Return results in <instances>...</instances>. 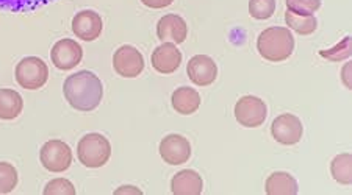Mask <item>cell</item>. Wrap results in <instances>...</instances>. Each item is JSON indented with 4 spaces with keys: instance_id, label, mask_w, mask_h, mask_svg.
<instances>
[{
    "instance_id": "cell-1",
    "label": "cell",
    "mask_w": 352,
    "mask_h": 195,
    "mask_svg": "<svg viewBox=\"0 0 352 195\" xmlns=\"http://www.w3.org/2000/svg\"><path fill=\"white\" fill-rule=\"evenodd\" d=\"M63 94L74 110L94 111L104 99V84L91 71H78L65 80Z\"/></svg>"
},
{
    "instance_id": "cell-2",
    "label": "cell",
    "mask_w": 352,
    "mask_h": 195,
    "mask_svg": "<svg viewBox=\"0 0 352 195\" xmlns=\"http://www.w3.org/2000/svg\"><path fill=\"white\" fill-rule=\"evenodd\" d=\"M257 50L266 61L282 62L288 60L294 51L292 30L285 27H268L258 34Z\"/></svg>"
},
{
    "instance_id": "cell-3",
    "label": "cell",
    "mask_w": 352,
    "mask_h": 195,
    "mask_svg": "<svg viewBox=\"0 0 352 195\" xmlns=\"http://www.w3.org/2000/svg\"><path fill=\"white\" fill-rule=\"evenodd\" d=\"M77 158L85 168L99 169L110 161L111 144L104 135H85L77 146Z\"/></svg>"
},
{
    "instance_id": "cell-4",
    "label": "cell",
    "mask_w": 352,
    "mask_h": 195,
    "mask_svg": "<svg viewBox=\"0 0 352 195\" xmlns=\"http://www.w3.org/2000/svg\"><path fill=\"white\" fill-rule=\"evenodd\" d=\"M14 77L21 88L27 91H36L47 83L49 67L38 56H25L16 66Z\"/></svg>"
},
{
    "instance_id": "cell-5",
    "label": "cell",
    "mask_w": 352,
    "mask_h": 195,
    "mask_svg": "<svg viewBox=\"0 0 352 195\" xmlns=\"http://www.w3.org/2000/svg\"><path fill=\"white\" fill-rule=\"evenodd\" d=\"M236 122L246 128H258L268 117V106L257 95H243L235 103Z\"/></svg>"
},
{
    "instance_id": "cell-6",
    "label": "cell",
    "mask_w": 352,
    "mask_h": 195,
    "mask_svg": "<svg viewBox=\"0 0 352 195\" xmlns=\"http://www.w3.org/2000/svg\"><path fill=\"white\" fill-rule=\"evenodd\" d=\"M72 150L66 142L60 139H50L45 142L39 152V159L45 170L60 174L66 172L72 164Z\"/></svg>"
},
{
    "instance_id": "cell-7",
    "label": "cell",
    "mask_w": 352,
    "mask_h": 195,
    "mask_svg": "<svg viewBox=\"0 0 352 195\" xmlns=\"http://www.w3.org/2000/svg\"><path fill=\"white\" fill-rule=\"evenodd\" d=\"M304 125L298 116L292 113H283L271 124V136L280 146H296L302 139Z\"/></svg>"
},
{
    "instance_id": "cell-8",
    "label": "cell",
    "mask_w": 352,
    "mask_h": 195,
    "mask_svg": "<svg viewBox=\"0 0 352 195\" xmlns=\"http://www.w3.org/2000/svg\"><path fill=\"white\" fill-rule=\"evenodd\" d=\"M113 69L124 78H136L144 71V56L133 45H121L113 55Z\"/></svg>"
},
{
    "instance_id": "cell-9",
    "label": "cell",
    "mask_w": 352,
    "mask_h": 195,
    "mask_svg": "<svg viewBox=\"0 0 352 195\" xmlns=\"http://www.w3.org/2000/svg\"><path fill=\"white\" fill-rule=\"evenodd\" d=\"M83 49L82 45L71 38L60 39L50 49V60L58 71H72L82 62Z\"/></svg>"
},
{
    "instance_id": "cell-10",
    "label": "cell",
    "mask_w": 352,
    "mask_h": 195,
    "mask_svg": "<svg viewBox=\"0 0 352 195\" xmlns=\"http://www.w3.org/2000/svg\"><path fill=\"white\" fill-rule=\"evenodd\" d=\"M158 152L166 164L182 165L191 158V144L185 136L171 133L163 137Z\"/></svg>"
},
{
    "instance_id": "cell-11",
    "label": "cell",
    "mask_w": 352,
    "mask_h": 195,
    "mask_svg": "<svg viewBox=\"0 0 352 195\" xmlns=\"http://www.w3.org/2000/svg\"><path fill=\"white\" fill-rule=\"evenodd\" d=\"M72 33L78 39L85 43H93L100 38L102 30H104V22L99 13L93 10H82L74 16L72 19Z\"/></svg>"
},
{
    "instance_id": "cell-12",
    "label": "cell",
    "mask_w": 352,
    "mask_h": 195,
    "mask_svg": "<svg viewBox=\"0 0 352 195\" xmlns=\"http://www.w3.org/2000/svg\"><path fill=\"white\" fill-rule=\"evenodd\" d=\"M186 73L196 86H210L218 78V66L208 55H195L188 61Z\"/></svg>"
},
{
    "instance_id": "cell-13",
    "label": "cell",
    "mask_w": 352,
    "mask_h": 195,
    "mask_svg": "<svg viewBox=\"0 0 352 195\" xmlns=\"http://www.w3.org/2000/svg\"><path fill=\"white\" fill-rule=\"evenodd\" d=\"M157 36L162 43L182 44L188 36V25L179 14H164L157 24Z\"/></svg>"
},
{
    "instance_id": "cell-14",
    "label": "cell",
    "mask_w": 352,
    "mask_h": 195,
    "mask_svg": "<svg viewBox=\"0 0 352 195\" xmlns=\"http://www.w3.org/2000/svg\"><path fill=\"white\" fill-rule=\"evenodd\" d=\"M152 67L155 69L158 73L163 76H169L174 73L182 65V51L179 47L173 43H162V45L152 51L151 56Z\"/></svg>"
},
{
    "instance_id": "cell-15",
    "label": "cell",
    "mask_w": 352,
    "mask_h": 195,
    "mask_svg": "<svg viewBox=\"0 0 352 195\" xmlns=\"http://www.w3.org/2000/svg\"><path fill=\"white\" fill-rule=\"evenodd\" d=\"M204 189V180L199 172L184 169L171 180V192L175 195H199Z\"/></svg>"
},
{
    "instance_id": "cell-16",
    "label": "cell",
    "mask_w": 352,
    "mask_h": 195,
    "mask_svg": "<svg viewBox=\"0 0 352 195\" xmlns=\"http://www.w3.org/2000/svg\"><path fill=\"white\" fill-rule=\"evenodd\" d=\"M171 105L182 116H191L201 108V94L195 88L180 86L171 95Z\"/></svg>"
},
{
    "instance_id": "cell-17",
    "label": "cell",
    "mask_w": 352,
    "mask_h": 195,
    "mask_svg": "<svg viewBox=\"0 0 352 195\" xmlns=\"http://www.w3.org/2000/svg\"><path fill=\"white\" fill-rule=\"evenodd\" d=\"M298 181L288 172H274L265 181V192L268 195H296Z\"/></svg>"
},
{
    "instance_id": "cell-18",
    "label": "cell",
    "mask_w": 352,
    "mask_h": 195,
    "mask_svg": "<svg viewBox=\"0 0 352 195\" xmlns=\"http://www.w3.org/2000/svg\"><path fill=\"white\" fill-rule=\"evenodd\" d=\"M24 110V99L18 91L0 89V120H14Z\"/></svg>"
},
{
    "instance_id": "cell-19",
    "label": "cell",
    "mask_w": 352,
    "mask_h": 195,
    "mask_svg": "<svg viewBox=\"0 0 352 195\" xmlns=\"http://www.w3.org/2000/svg\"><path fill=\"white\" fill-rule=\"evenodd\" d=\"M332 179L340 185L349 186L352 183V157L351 153H340L331 163Z\"/></svg>"
},
{
    "instance_id": "cell-20",
    "label": "cell",
    "mask_w": 352,
    "mask_h": 195,
    "mask_svg": "<svg viewBox=\"0 0 352 195\" xmlns=\"http://www.w3.org/2000/svg\"><path fill=\"white\" fill-rule=\"evenodd\" d=\"M285 22L289 30L296 32L300 36H309L314 34L318 28V21L315 16H299L292 11H285Z\"/></svg>"
},
{
    "instance_id": "cell-21",
    "label": "cell",
    "mask_w": 352,
    "mask_h": 195,
    "mask_svg": "<svg viewBox=\"0 0 352 195\" xmlns=\"http://www.w3.org/2000/svg\"><path fill=\"white\" fill-rule=\"evenodd\" d=\"M55 0H0V10L13 11V13H28L35 11Z\"/></svg>"
},
{
    "instance_id": "cell-22",
    "label": "cell",
    "mask_w": 352,
    "mask_h": 195,
    "mask_svg": "<svg viewBox=\"0 0 352 195\" xmlns=\"http://www.w3.org/2000/svg\"><path fill=\"white\" fill-rule=\"evenodd\" d=\"M19 183L18 170L11 163L0 161V195L13 192Z\"/></svg>"
},
{
    "instance_id": "cell-23",
    "label": "cell",
    "mask_w": 352,
    "mask_h": 195,
    "mask_svg": "<svg viewBox=\"0 0 352 195\" xmlns=\"http://www.w3.org/2000/svg\"><path fill=\"white\" fill-rule=\"evenodd\" d=\"M276 13V0H249V14L255 21H266Z\"/></svg>"
},
{
    "instance_id": "cell-24",
    "label": "cell",
    "mask_w": 352,
    "mask_h": 195,
    "mask_svg": "<svg viewBox=\"0 0 352 195\" xmlns=\"http://www.w3.org/2000/svg\"><path fill=\"white\" fill-rule=\"evenodd\" d=\"M287 10L299 16H315L321 8V0H285Z\"/></svg>"
},
{
    "instance_id": "cell-25",
    "label": "cell",
    "mask_w": 352,
    "mask_h": 195,
    "mask_svg": "<svg viewBox=\"0 0 352 195\" xmlns=\"http://www.w3.org/2000/svg\"><path fill=\"white\" fill-rule=\"evenodd\" d=\"M320 55L324 60L329 61H343L348 60L351 56V36H346L343 41H340L335 47L329 49V50H320Z\"/></svg>"
},
{
    "instance_id": "cell-26",
    "label": "cell",
    "mask_w": 352,
    "mask_h": 195,
    "mask_svg": "<svg viewBox=\"0 0 352 195\" xmlns=\"http://www.w3.org/2000/svg\"><path fill=\"white\" fill-rule=\"evenodd\" d=\"M76 186L66 179H54L50 180L44 187V195L61 194V195H76Z\"/></svg>"
},
{
    "instance_id": "cell-27",
    "label": "cell",
    "mask_w": 352,
    "mask_h": 195,
    "mask_svg": "<svg viewBox=\"0 0 352 195\" xmlns=\"http://www.w3.org/2000/svg\"><path fill=\"white\" fill-rule=\"evenodd\" d=\"M340 77H342V82L346 86V88L351 89L352 88V62L348 61L342 69V73H340Z\"/></svg>"
},
{
    "instance_id": "cell-28",
    "label": "cell",
    "mask_w": 352,
    "mask_h": 195,
    "mask_svg": "<svg viewBox=\"0 0 352 195\" xmlns=\"http://www.w3.org/2000/svg\"><path fill=\"white\" fill-rule=\"evenodd\" d=\"M174 0H141V3L144 5L147 8H152V10H162V8H166L169 5H173Z\"/></svg>"
},
{
    "instance_id": "cell-29",
    "label": "cell",
    "mask_w": 352,
    "mask_h": 195,
    "mask_svg": "<svg viewBox=\"0 0 352 195\" xmlns=\"http://www.w3.org/2000/svg\"><path fill=\"white\" fill-rule=\"evenodd\" d=\"M122 194H126V195H141V194H143V191H141V189L136 187V186L127 185V186L118 187L115 191V195H122Z\"/></svg>"
}]
</instances>
